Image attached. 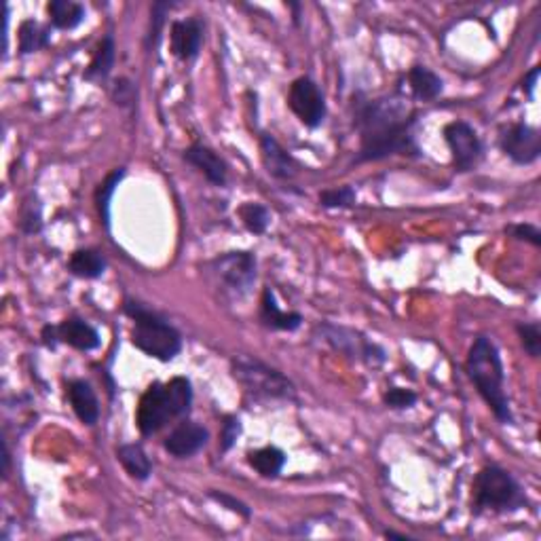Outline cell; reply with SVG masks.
Returning <instances> with one entry per match:
<instances>
[{"label":"cell","instance_id":"obj_25","mask_svg":"<svg viewBox=\"0 0 541 541\" xmlns=\"http://www.w3.org/2000/svg\"><path fill=\"white\" fill-rule=\"evenodd\" d=\"M127 176L125 167H116L108 173L106 178L102 180V184L97 186L96 190V207L97 214H100V223L106 226L110 231V206H113V197L116 193V189H119V184L123 182V178Z\"/></svg>","mask_w":541,"mask_h":541},{"label":"cell","instance_id":"obj_37","mask_svg":"<svg viewBox=\"0 0 541 541\" xmlns=\"http://www.w3.org/2000/svg\"><path fill=\"white\" fill-rule=\"evenodd\" d=\"M9 463H11V452H9V446H7V442H3V476L4 478H7L9 476Z\"/></svg>","mask_w":541,"mask_h":541},{"label":"cell","instance_id":"obj_4","mask_svg":"<svg viewBox=\"0 0 541 541\" xmlns=\"http://www.w3.org/2000/svg\"><path fill=\"white\" fill-rule=\"evenodd\" d=\"M123 311L133 319L131 345L147 353L148 358L172 362L182 351V336L159 313L131 299L123 302Z\"/></svg>","mask_w":541,"mask_h":541},{"label":"cell","instance_id":"obj_3","mask_svg":"<svg viewBox=\"0 0 541 541\" xmlns=\"http://www.w3.org/2000/svg\"><path fill=\"white\" fill-rule=\"evenodd\" d=\"M193 406V385L186 376H176L170 383H153L139 400L136 423L142 435L161 432L173 418H182Z\"/></svg>","mask_w":541,"mask_h":541},{"label":"cell","instance_id":"obj_11","mask_svg":"<svg viewBox=\"0 0 541 541\" xmlns=\"http://www.w3.org/2000/svg\"><path fill=\"white\" fill-rule=\"evenodd\" d=\"M499 148L516 165H531L541 155V133L537 127L527 123H514L503 130L499 138Z\"/></svg>","mask_w":541,"mask_h":541},{"label":"cell","instance_id":"obj_1","mask_svg":"<svg viewBox=\"0 0 541 541\" xmlns=\"http://www.w3.org/2000/svg\"><path fill=\"white\" fill-rule=\"evenodd\" d=\"M417 114L402 96H383L362 102L356 113L359 131V155L356 163L381 161L393 155H418L412 136Z\"/></svg>","mask_w":541,"mask_h":541},{"label":"cell","instance_id":"obj_7","mask_svg":"<svg viewBox=\"0 0 541 541\" xmlns=\"http://www.w3.org/2000/svg\"><path fill=\"white\" fill-rule=\"evenodd\" d=\"M319 333H322L324 341L328 342L334 351H339L341 356H347L358 362H364L368 366H381L387 359L385 349L376 345L375 341H368L362 333L353 328H345V325L336 324H324L319 325Z\"/></svg>","mask_w":541,"mask_h":541},{"label":"cell","instance_id":"obj_23","mask_svg":"<svg viewBox=\"0 0 541 541\" xmlns=\"http://www.w3.org/2000/svg\"><path fill=\"white\" fill-rule=\"evenodd\" d=\"M106 258L97 249H77L68 260V271L80 279H100L106 273Z\"/></svg>","mask_w":541,"mask_h":541},{"label":"cell","instance_id":"obj_24","mask_svg":"<svg viewBox=\"0 0 541 541\" xmlns=\"http://www.w3.org/2000/svg\"><path fill=\"white\" fill-rule=\"evenodd\" d=\"M248 463L258 472L263 478H277L286 465V452L277 446H265V449L249 451Z\"/></svg>","mask_w":541,"mask_h":541},{"label":"cell","instance_id":"obj_2","mask_svg":"<svg viewBox=\"0 0 541 541\" xmlns=\"http://www.w3.org/2000/svg\"><path fill=\"white\" fill-rule=\"evenodd\" d=\"M465 370H468L469 381L478 389L480 398L485 400L488 409L499 423L510 426L514 423V415H511L510 398L505 393V372L503 362L499 356V349L488 336L480 334L469 347L468 359H465Z\"/></svg>","mask_w":541,"mask_h":541},{"label":"cell","instance_id":"obj_33","mask_svg":"<svg viewBox=\"0 0 541 541\" xmlns=\"http://www.w3.org/2000/svg\"><path fill=\"white\" fill-rule=\"evenodd\" d=\"M207 497L212 499V502H216V503L223 505V508L231 510V511H235V514H240V516H243V519H249V516H252V510L248 508V503L240 502V499H237V497H232V495H229V493L207 491Z\"/></svg>","mask_w":541,"mask_h":541},{"label":"cell","instance_id":"obj_26","mask_svg":"<svg viewBox=\"0 0 541 541\" xmlns=\"http://www.w3.org/2000/svg\"><path fill=\"white\" fill-rule=\"evenodd\" d=\"M51 40V32L49 28L40 26L38 21L34 20H26L20 26V54L28 55L34 54V51L45 49Z\"/></svg>","mask_w":541,"mask_h":541},{"label":"cell","instance_id":"obj_18","mask_svg":"<svg viewBox=\"0 0 541 541\" xmlns=\"http://www.w3.org/2000/svg\"><path fill=\"white\" fill-rule=\"evenodd\" d=\"M57 336L66 345L79 349V351H93L100 347V333L89 322L80 317H68L57 325Z\"/></svg>","mask_w":541,"mask_h":541},{"label":"cell","instance_id":"obj_8","mask_svg":"<svg viewBox=\"0 0 541 541\" xmlns=\"http://www.w3.org/2000/svg\"><path fill=\"white\" fill-rule=\"evenodd\" d=\"M209 269L226 292L241 299L256 282V256L252 252H226L214 258Z\"/></svg>","mask_w":541,"mask_h":541},{"label":"cell","instance_id":"obj_12","mask_svg":"<svg viewBox=\"0 0 541 541\" xmlns=\"http://www.w3.org/2000/svg\"><path fill=\"white\" fill-rule=\"evenodd\" d=\"M203 43V21L199 17L176 20L172 23L170 46L172 54L182 62H190L199 55Z\"/></svg>","mask_w":541,"mask_h":541},{"label":"cell","instance_id":"obj_10","mask_svg":"<svg viewBox=\"0 0 541 541\" xmlns=\"http://www.w3.org/2000/svg\"><path fill=\"white\" fill-rule=\"evenodd\" d=\"M288 106L292 113L299 116V121L309 130H317L325 121L328 108H325L324 93L317 83L309 77L296 79L290 85L288 91Z\"/></svg>","mask_w":541,"mask_h":541},{"label":"cell","instance_id":"obj_15","mask_svg":"<svg viewBox=\"0 0 541 541\" xmlns=\"http://www.w3.org/2000/svg\"><path fill=\"white\" fill-rule=\"evenodd\" d=\"M260 155H263V163L266 167V173L277 180H292L296 176V161L292 155L288 153L275 138L265 133L260 138Z\"/></svg>","mask_w":541,"mask_h":541},{"label":"cell","instance_id":"obj_5","mask_svg":"<svg viewBox=\"0 0 541 541\" xmlns=\"http://www.w3.org/2000/svg\"><path fill=\"white\" fill-rule=\"evenodd\" d=\"M472 491V510L476 514H482V511L508 514V511L522 510L528 503L520 482L499 465H488L480 469Z\"/></svg>","mask_w":541,"mask_h":541},{"label":"cell","instance_id":"obj_27","mask_svg":"<svg viewBox=\"0 0 541 541\" xmlns=\"http://www.w3.org/2000/svg\"><path fill=\"white\" fill-rule=\"evenodd\" d=\"M237 214H240L243 226H246L249 232H254V235H263V232L269 229L271 214L263 203H254V201L243 203V206H240V209H237Z\"/></svg>","mask_w":541,"mask_h":541},{"label":"cell","instance_id":"obj_19","mask_svg":"<svg viewBox=\"0 0 541 541\" xmlns=\"http://www.w3.org/2000/svg\"><path fill=\"white\" fill-rule=\"evenodd\" d=\"M406 80H409L412 97L418 102H432L444 91V80H442L434 70L421 66V63H417V66L409 70Z\"/></svg>","mask_w":541,"mask_h":541},{"label":"cell","instance_id":"obj_9","mask_svg":"<svg viewBox=\"0 0 541 541\" xmlns=\"http://www.w3.org/2000/svg\"><path fill=\"white\" fill-rule=\"evenodd\" d=\"M442 136L446 139V147L451 150L452 165L457 172H472L482 159L485 147L478 131L465 121H451L442 130Z\"/></svg>","mask_w":541,"mask_h":541},{"label":"cell","instance_id":"obj_36","mask_svg":"<svg viewBox=\"0 0 541 541\" xmlns=\"http://www.w3.org/2000/svg\"><path fill=\"white\" fill-rule=\"evenodd\" d=\"M539 74H541V68H539V66H535V68L531 70V72L527 74L525 80H522V89L527 91V96H528V97H533V93H535V85H537Z\"/></svg>","mask_w":541,"mask_h":541},{"label":"cell","instance_id":"obj_28","mask_svg":"<svg viewBox=\"0 0 541 541\" xmlns=\"http://www.w3.org/2000/svg\"><path fill=\"white\" fill-rule=\"evenodd\" d=\"M358 193L353 186H336V189H325L319 193V206L336 209V207H351L356 206Z\"/></svg>","mask_w":541,"mask_h":541},{"label":"cell","instance_id":"obj_34","mask_svg":"<svg viewBox=\"0 0 541 541\" xmlns=\"http://www.w3.org/2000/svg\"><path fill=\"white\" fill-rule=\"evenodd\" d=\"M113 100L116 106H130L136 102V85L130 79H116L113 87Z\"/></svg>","mask_w":541,"mask_h":541},{"label":"cell","instance_id":"obj_32","mask_svg":"<svg viewBox=\"0 0 541 541\" xmlns=\"http://www.w3.org/2000/svg\"><path fill=\"white\" fill-rule=\"evenodd\" d=\"M241 434V421L235 415H226L223 421V427H220V444L218 449L220 452H229L232 446H235L237 438Z\"/></svg>","mask_w":541,"mask_h":541},{"label":"cell","instance_id":"obj_39","mask_svg":"<svg viewBox=\"0 0 541 541\" xmlns=\"http://www.w3.org/2000/svg\"><path fill=\"white\" fill-rule=\"evenodd\" d=\"M290 7H292L294 11H299V4H290ZM294 20H296V21H299V13H294Z\"/></svg>","mask_w":541,"mask_h":541},{"label":"cell","instance_id":"obj_35","mask_svg":"<svg viewBox=\"0 0 541 541\" xmlns=\"http://www.w3.org/2000/svg\"><path fill=\"white\" fill-rule=\"evenodd\" d=\"M511 232V237L520 241H528L533 243L535 248L541 246V231L535 224H514L508 229Z\"/></svg>","mask_w":541,"mask_h":541},{"label":"cell","instance_id":"obj_14","mask_svg":"<svg viewBox=\"0 0 541 541\" xmlns=\"http://www.w3.org/2000/svg\"><path fill=\"white\" fill-rule=\"evenodd\" d=\"M182 156L186 163H190L195 170H199L207 182H212L214 186H224L226 180H229V167H226L223 156L216 155V150L203 147V144H190Z\"/></svg>","mask_w":541,"mask_h":541},{"label":"cell","instance_id":"obj_16","mask_svg":"<svg viewBox=\"0 0 541 541\" xmlns=\"http://www.w3.org/2000/svg\"><path fill=\"white\" fill-rule=\"evenodd\" d=\"M68 400L72 406L74 415L79 417V421L87 427H93L100 418V402H97V395L93 392V387L83 379H74L68 383Z\"/></svg>","mask_w":541,"mask_h":541},{"label":"cell","instance_id":"obj_22","mask_svg":"<svg viewBox=\"0 0 541 541\" xmlns=\"http://www.w3.org/2000/svg\"><path fill=\"white\" fill-rule=\"evenodd\" d=\"M46 13H49L51 26L57 30H74L85 21V7L74 0H51L46 4Z\"/></svg>","mask_w":541,"mask_h":541},{"label":"cell","instance_id":"obj_31","mask_svg":"<svg viewBox=\"0 0 541 541\" xmlns=\"http://www.w3.org/2000/svg\"><path fill=\"white\" fill-rule=\"evenodd\" d=\"M417 393L410 392V389H404V387H392L389 392L383 395V402H385V406H389V409L393 410H406V409H412V406L417 404Z\"/></svg>","mask_w":541,"mask_h":541},{"label":"cell","instance_id":"obj_17","mask_svg":"<svg viewBox=\"0 0 541 541\" xmlns=\"http://www.w3.org/2000/svg\"><path fill=\"white\" fill-rule=\"evenodd\" d=\"M260 322L271 330H282V333H294L300 328L302 316L296 311H283L277 305L275 292L271 288L263 290V300H260Z\"/></svg>","mask_w":541,"mask_h":541},{"label":"cell","instance_id":"obj_38","mask_svg":"<svg viewBox=\"0 0 541 541\" xmlns=\"http://www.w3.org/2000/svg\"><path fill=\"white\" fill-rule=\"evenodd\" d=\"M385 537L387 539H402V541H409L410 537L409 535H402V533H393V531H385Z\"/></svg>","mask_w":541,"mask_h":541},{"label":"cell","instance_id":"obj_20","mask_svg":"<svg viewBox=\"0 0 541 541\" xmlns=\"http://www.w3.org/2000/svg\"><path fill=\"white\" fill-rule=\"evenodd\" d=\"M114 60H116V46H114V37L113 34H106L100 40V45L96 46L93 51V57L87 66L83 79L85 80H93V83H102L110 77L114 68Z\"/></svg>","mask_w":541,"mask_h":541},{"label":"cell","instance_id":"obj_29","mask_svg":"<svg viewBox=\"0 0 541 541\" xmlns=\"http://www.w3.org/2000/svg\"><path fill=\"white\" fill-rule=\"evenodd\" d=\"M516 333L520 336L522 347L531 358L541 356V325L539 322H527L516 325Z\"/></svg>","mask_w":541,"mask_h":541},{"label":"cell","instance_id":"obj_13","mask_svg":"<svg viewBox=\"0 0 541 541\" xmlns=\"http://www.w3.org/2000/svg\"><path fill=\"white\" fill-rule=\"evenodd\" d=\"M209 432L195 421H182L173 432L167 435L163 446L176 459L193 457L207 444Z\"/></svg>","mask_w":541,"mask_h":541},{"label":"cell","instance_id":"obj_30","mask_svg":"<svg viewBox=\"0 0 541 541\" xmlns=\"http://www.w3.org/2000/svg\"><path fill=\"white\" fill-rule=\"evenodd\" d=\"M173 9V3H153V7H150V30L147 37V46H156L161 38V30H163V23H165V15L170 13Z\"/></svg>","mask_w":541,"mask_h":541},{"label":"cell","instance_id":"obj_21","mask_svg":"<svg viewBox=\"0 0 541 541\" xmlns=\"http://www.w3.org/2000/svg\"><path fill=\"white\" fill-rule=\"evenodd\" d=\"M116 459L123 465L127 476L133 480L144 482L153 474V463H150L147 451L139 444H121L116 449Z\"/></svg>","mask_w":541,"mask_h":541},{"label":"cell","instance_id":"obj_6","mask_svg":"<svg viewBox=\"0 0 541 541\" xmlns=\"http://www.w3.org/2000/svg\"><path fill=\"white\" fill-rule=\"evenodd\" d=\"M231 372L235 381L243 387L248 398L256 400V402H275V400H282V402L288 400L290 402L296 395V389L288 376H283L282 372L256 358H232Z\"/></svg>","mask_w":541,"mask_h":541}]
</instances>
